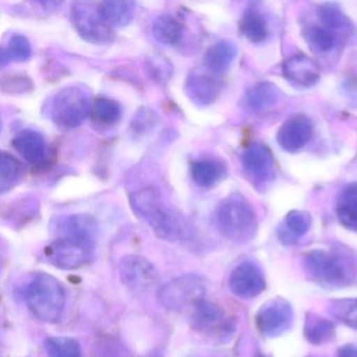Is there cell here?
Segmentation results:
<instances>
[{"mask_svg": "<svg viewBox=\"0 0 357 357\" xmlns=\"http://www.w3.org/2000/svg\"><path fill=\"white\" fill-rule=\"evenodd\" d=\"M24 301L39 321L55 324L61 319L66 306L63 286L49 273H36L24 289Z\"/></svg>", "mask_w": 357, "mask_h": 357, "instance_id": "cell-2", "label": "cell"}, {"mask_svg": "<svg viewBox=\"0 0 357 357\" xmlns=\"http://www.w3.org/2000/svg\"><path fill=\"white\" fill-rule=\"evenodd\" d=\"M217 225L225 237L231 241L243 243L256 235V213L243 196L233 194L219 206Z\"/></svg>", "mask_w": 357, "mask_h": 357, "instance_id": "cell-4", "label": "cell"}, {"mask_svg": "<svg viewBox=\"0 0 357 357\" xmlns=\"http://www.w3.org/2000/svg\"><path fill=\"white\" fill-rule=\"evenodd\" d=\"M304 335L310 344L315 346L326 344L335 335V326L325 317L308 314L305 321Z\"/></svg>", "mask_w": 357, "mask_h": 357, "instance_id": "cell-26", "label": "cell"}, {"mask_svg": "<svg viewBox=\"0 0 357 357\" xmlns=\"http://www.w3.org/2000/svg\"><path fill=\"white\" fill-rule=\"evenodd\" d=\"M351 32L340 30L335 26H330L319 20V24L308 26L305 30V39L309 47L319 54H330L340 49Z\"/></svg>", "mask_w": 357, "mask_h": 357, "instance_id": "cell-15", "label": "cell"}, {"mask_svg": "<svg viewBox=\"0 0 357 357\" xmlns=\"http://www.w3.org/2000/svg\"><path fill=\"white\" fill-rule=\"evenodd\" d=\"M91 106L89 93L82 87H66L52 102V119L60 128H77L91 114Z\"/></svg>", "mask_w": 357, "mask_h": 357, "instance_id": "cell-5", "label": "cell"}, {"mask_svg": "<svg viewBox=\"0 0 357 357\" xmlns=\"http://www.w3.org/2000/svg\"><path fill=\"white\" fill-rule=\"evenodd\" d=\"M31 56L32 45L30 40L24 35H13L1 51V64L28 61Z\"/></svg>", "mask_w": 357, "mask_h": 357, "instance_id": "cell-30", "label": "cell"}, {"mask_svg": "<svg viewBox=\"0 0 357 357\" xmlns=\"http://www.w3.org/2000/svg\"><path fill=\"white\" fill-rule=\"evenodd\" d=\"M225 175V166L218 160H198L191 166V176L194 183L206 189L216 185Z\"/></svg>", "mask_w": 357, "mask_h": 357, "instance_id": "cell-21", "label": "cell"}, {"mask_svg": "<svg viewBox=\"0 0 357 357\" xmlns=\"http://www.w3.org/2000/svg\"><path fill=\"white\" fill-rule=\"evenodd\" d=\"M336 215L342 227L357 231V183L344 188L338 198Z\"/></svg>", "mask_w": 357, "mask_h": 357, "instance_id": "cell-23", "label": "cell"}, {"mask_svg": "<svg viewBox=\"0 0 357 357\" xmlns=\"http://www.w3.org/2000/svg\"><path fill=\"white\" fill-rule=\"evenodd\" d=\"M155 114L150 110H141L137 112L135 118L133 119V132L137 131V132L142 133L147 129L151 128L155 122Z\"/></svg>", "mask_w": 357, "mask_h": 357, "instance_id": "cell-35", "label": "cell"}, {"mask_svg": "<svg viewBox=\"0 0 357 357\" xmlns=\"http://www.w3.org/2000/svg\"><path fill=\"white\" fill-rule=\"evenodd\" d=\"M237 47L231 41H219L206 52V68L217 74L223 72L233 63L234 60L237 57Z\"/></svg>", "mask_w": 357, "mask_h": 357, "instance_id": "cell-24", "label": "cell"}, {"mask_svg": "<svg viewBox=\"0 0 357 357\" xmlns=\"http://www.w3.org/2000/svg\"><path fill=\"white\" fill-rule=\"evenodd\" d=\"M336 319L353 329H357V298L333 301L330 305Z\"/></svg>", "mask_w": 357, "mask_h": 357, "instance_id": "cell-32", "label": "cell"}, {"mask_svg": "<svg viewBox=\"0 0 357 357\" xmlns=\"http://www.w3.org/2000/svg\"><path fill=\"white\" fill-rule=\"evenodd\" d=\"M221 86L217 73L208 68H195L188 76L185 89L192 101L199 105H208L216 101Z\"/></svg>", "mask_w": 357, "mask_h": 357, "instance_id": "cell-12", "label": "cell"}, {"mask_svg": "<svg viewBox=\"0 0 357 357\" xmlns=\"http://www.w3.org/2000/svg\"><path fill=\"white\" fill-rule=\"evenodd\" d=\"M91 116V122L98 128H112L122 118V107L116 100L100 97L93 102Z\"/></svg>", "mask_w": 357, "mask_h": 357, "instance_id": "cell-19", "label": "cell"}, {"mask_svg": "<svg viewBox=\"0 0 357 357\" xmlns=\"http://www.w3.org/2000/svg\"><path fill=\"white\" fill-rule=\"evenodd\" d=\"M206 296V285L202 278L193 273L181 275L165 284L158 298L160 303L170 310L183 312L194 310Z\"/></svg>", "mask_w": 357, "mask_h": 357, "instance_id": "cell-6", "label": "cell"}, {"mask_svg": "<svg viewBox=\"0 0 357 357\" xmlns=\"http://www.w3.org/2000/svg\"><path fill=\"white\" fill-rule=\"evenodd\" d=\"M32 86V82L28 77H24V75H13V77H10L8 80L3 79V89H6L8 87V93H20L24 91H28Z\"/></svg>", "mask_w": 357, "mask_h": 357, "instance_id": "cell-34", "label": "cell"}, {"mask_svg": "<svg viewBox=\"0 0 357 357\" xmlns=\"http://www.w3.org/2000/svg\"><path fill=\"white\" fill-rule=\"evenodd\" d=\"M312 218L304 211L294 210L288 213L284 221V229L281 231V239L287 240L288 243L296 241L310 229Z\"/></svg>", "mask_w": 357, "mask_h": 357, "instance_id": "cell-29", "label": "cell"}, {"mask_svg": "<svg viewBox=\"0 0 357 357\" xmlns=\"http://www.w3.org/2000/svg\"><path fill=\"white\" fill-rule=\"evenodd\" d=\"M338 357H357V348L352 344L340 347Z\"/></svg>", "mask_w": 357, "mask_h": 357, "instance_id": "cell-36", "label": "cell"}, {"mask_svg": "<svg viewBox=\"0 0 357 357\" xmlns=\"http://www.w3.org/2000/svg\"><path fill=\"white\" fill-rule=\"evenodd\" d=\"M312 135L313 124L310 119L304 114H296L281 125L277 141L285 151L296 152L310 141Z\"/></svg>", "mask_w": 357, "mask_h": 357, "instance_id": "cell-14", "label": "cell"}, {"mask_svg": "<svg viewBox=\"0 0 357 357\" xmlns=\"http://www.w3.org/2000/svg\"><path fill=\"white\" fill-rule=\"evenodd\" d=\"M192 327L210 336H223L233 330V321L218 305L204 298L192 311Z\"/></svg>", "mask_w": 357, "mask_h": 357, "instance_id": "cell-10", "label": "cell"}, {"mask_svg": "<svg viewBox=\"0 0 357 357\" xmlns=\"http://www.w3.org/2000/svg\"><path fill=\"white\" fill-rule=\"evenodd\" d=\"M229 288L235 296L252 298L265 289V279L258 265L252 262L241 263L229 275Z\"/></svg>", "mask_w": 357, "mask_h": 357, "instance_id": "cell-13", "label": "cell"}, {"mask_svg": "<svg viewBox=\"0 0 357 357\" xmlns=\"http://www.w3.org/2000/svg\"><path fill=\"white\" fill-rule=\"evenodd\" d=\"M148 62H149L150 73L154 79L162 83L169 81L172 75V66L166 57L160 54H152Z\"/></svg>", "mask_w": 357, "mask_h": 357, "instance_id": "cell-33", "label": "cell"}, {"mask_svg": "<svg viewBox=\"0 0 357 357\" xmlns=\"http://www.w3.org/2000/svg\"><path fill=\"white\" fill-rule=\"evenodd\" d=\"M294 321V311L287 301L275 298L265 303L257 313L259 331L269 337H275L289 329Z\"/></svg>", "mask_w": 357, "mask_h": 357, "instance_id": "cell-9", "label": "cell"}, {"mask_svg": "<svg viewBox=\"0 0 357 357\" xmlns=\"http://www.w3.org/2000/svg\"><path fill=\"white\" fill-rule=\"evenodd\" d=\"M303 263L307 273L324 285L347 287L357 282L356 265L338 252L309 250L305 254Z\"/></svg>", "mask_w": 357, "mask_h": 357, "instance_id": "cell-3", "label": "cell"}, {"mask_svg": "<svg viewBox=\"0 0 357 357\" xmlns=\"http://www.w3.org/2000/svg\"><path fill=\"white\" fill-rule=\"evenodd\" d=\"M15 151L33 166H40L47 158V144L41 133L32 129L20 131L12 141Z\"/></svg>", "mask_w": 357, "mask_h": 357, "instance_id": "cell-18", "label": "cell"}, {"mask_svg": "<svg viewBox=\"0 0 357 357\" xmlns=\"http://www.w3.org/2000/svg\"><path fill=\"white\" fill-rule=\"evenodd\" d=\"M45 346L49 357H81V346L75 338L52 336Z\"/></svg>", "mask_w": 357, "mask_h": 357, "instance_id": "cell-31", "label": "cell"}, {"mask_svg": "<svg viewBox=\"0 0 357 357\" xmlns=\"http://www.w3.org/2000/svg\"><path fill=\"white\" fill-rule=\"evenodd\" d=\"M102 18L110 28H122L132 20L135 3L132 1H103L99 3Z\"/></svg>", "mask_w": 357, "mask_h": 357, "instance_id": "cell-22", "label": "cell"}, {"mask_svg": "<svg viewBox=\"0 0 357 357\" xmlns=\"http://www.w3.org/2000/svg\"><path fill=\"white\" fill-rule=\"evenodd\" d=\"M130 202L133 212L145 221L158 237L170 241L185 237L187 229L183 219L167 206L156 190L152 188L139 190L133 194Z\"/></svg>", "mask_w": 357, "mask_h": 357, "instance_id": "cell-1", "label": "cell"}, {"mask_svg": "<svg viewBox=\"0 0 357 357\" xmlns=\"http://www.w3.org/2000/svg\"><path fill=\"white\" fill-rule=\"evenodd\" d=\"M24 174V168L22 162L8 152H1L0 158V191L6 192L13 189Z\"/></svg>", "mask_w": 357, "mask_h": 357, "instance_id": "cell-28", "label": "cell"}, {"mask_svg": "<svg viewBox=\"0 0 357 357\" xmlns=\"http://www.w3.org/2000/svg\"><path fill=\"white\" fill-rule=\"evenodd\" d=\"M242 165L248 176L257 183H266L273 173V155L262 143H252L242 154Z\"/></svg>", "mask_w": 357, "mask_h": 357, "instance_id": "cell-16", "label": "cell"}, {"mask_svg": "<svg viewBox=\"0 0 357 357\" xmlns=\"http://www.w3.org/2000/svg\"><path fill=\"white\" fill-rule=\"evenodd\" d=\"M119 271L123 283L137 291H146L154 287L158 281V271L143 257H124L119 264Z\"/></svg>", "mask_w": 357, "mask_h": 357, "instance_id": "cell-11", "label": "cell"}, {"mask_svg": "<svg viewBox=\"0 0 357 357\" xmlns=\"http://www.w3.org/2000/svg\"><path fill=\"white\" fill-rule=\"evenodd\" d=\"M96 242L72 236H59L45 248V254L54 266L66 271L80 268L91 261Z\"/></svg>", "mask_w": 357, "mask_h": 357, "instance_id": "cell-7", "label": "cell"}, {"mask_svg": "<svg viewBox=\"0 0 357 357\" xmlns=\"http://www.w3.org/2000/svg\"><path fill=\"white\" fill-rule=\"evenodd\" d=\"M152 33L154 38L162 45H177L183 37V24L174 16L162 14L154 20Z\"/></svg>", "mask_w": 357, "mask_h": 357, "instance_id": "cell-27", "label": "cell"}, {"mask_svg": "<svg viewBox=\"0 0 357 357\" xmlns=\"http://www.w3.org/2000/svg\"><path fill=\"white\" fill-rule=\"evenodd\" d=\"M240 32L252 43H264L269 36L268 24L260 12L246 10L239 24Z\"/></svg>", "mask_w": 357, "mask_h": 357, "instance_id": "cell-25", "label": "cell"}, {"mask_svg": "<svg viewBox=\"0 0 357 357\" xmlns=\"http://www.w3.org/2000/svg\"><path fill=\"white\" fill-rule=\"evenodd\" d=\"M284 78L301 89L314 86L321 78V70L314 60L305 55L288 58L282 66Z\"/></svg>", "mask_w": 357, "mask_h": 357, "instance_id": "cell-17", "label": "cell"}, {"mask_svg": "<svg viewBox=\"0 0 357 357\" xmlns=\"http://www.w3.org/2000/svg\"><path fill=\"white\" fill-rule=\"evenodd\" d=\"M280 93L279 89L271 83H257L246 93V107L255 112L269 109L279 103Z\"/></svg>", "mask_w": 357, "mask_h": 357, "instance_id": "cell-20", "label": "cell"}, {"mask_svg": "<svg viewBox=\"0 0 357 357\" xmlns=\"http://www.w3.org/2000/svg\"><path fill=\"white\" fill-rule=\"evenodd\" d=\"M70 16L75 30L84 40L104 45L114 39V31L102 18L99 3L91 1L74 3Z\"/></svg>", "mask_w": 357, "mask_h": 357, "instance_id": "cell-8", "label": "cell"}]
</instances>
